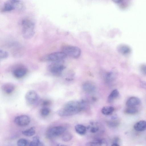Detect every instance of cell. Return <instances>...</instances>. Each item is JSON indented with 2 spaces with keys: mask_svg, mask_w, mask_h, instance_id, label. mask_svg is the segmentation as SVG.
Here are the masks:
<instances>
[{
  "mask_svg": "<svg viewBox=\"0 0 146 146\" xmlns=\"http://www.w3.org/2000/svg\"><path fill=\"white\" fill-rule=\"evenodd\" d=\"M85 101L72 100L67 102L63 107L57 112V114L61 116H67L75 115L84 109Z\"/></svg>",
  "mask_w": 146,
  "mask_h": 146,
  "instance_id": "obj_1",
  "label": "cell"
},
{
  "mask_svg": "<svg viewBox=\"0 0 146 146\" xmlns=\"http://www.w3.org/2000/svg\"><path fill=\"white\" fill-rule=\"evenodd\" d=\"M22 34L23 37L26 39L32 38L35 33V24L31 20L25 18L22 22Z\"/></svg>",
  "mask_w": 146,
  "mask_h": 146,
  "instance_id": "obj_2",
  "label": "cell"
},
{
  "mask_svg": "<svg viewBox=\"0 0 146 146\" xmlns=\"http://www.w3.org/2000/svg\"><path fill=\"white\" fill-rule=\"evenodd\" d=\"M63 52L67 56H69L73 58L77 59L81 55V51L80 49L77 47L71 46H64L62 48Z\"/></svg>",
  "mask_w": 146,
  "mask_h": 146,
  "instance_id": "obj_3",
  "label": "cell"
},
{
  "mask_svg": "<svg viewBox=\"0 0 146 146\" xmlns=\"http://www.w3.org/2000/svg\"><path fill=\"white\" fill-rule=\"evenodd\" d=\"M62 61L54 62L49 65V71L54 75L57 77L60 76L63 71L65 68V66L62 63Z\"/></svg>",
  "mask_w": 146,
  "mask_h": 146,
  "instance_id": "obj_4",
  "label": "cell"
},
{
  "mask_svg": "<svg viewBox=\"0 0 146 146\" xmlns=\"http://www.w3.org/2000/svg\"><path fill=\"white\" fill-rule=\"evenodd\" d=\"M66 131V128L62 126L53 127L47 131V137L49 139H52L63 134Z\"/></svg>",
  "mask_w": 146,
  "mask_h": 146,
  "instance_id": "obj_5",
  "label": "cell"
},
{
  "mask_svg": "<svg viewBox=\"0 0 146 146\" xmlns=\"http://www.w3.org/2000/svg\"><path fill=\"white\" fill-rule=\"evenodd\" d=\"M67 55L63 52H54L51 53L46 57V60L53 62L62 61Z\"/></svg>",
  "mask_w": 146,
  "mask_h": 146,
  "instance_id": "obj_6",
  "label": "cell"
},
{
  "mask_svg": "<svg viewBox=\"0 0 146 146\" xmlns=\"http://www.w3.org/2000/svg\"><path fill=\"white\" fill-rule=\"evenodd\" d=\"M25 97L26 101L31 105L36 104L39 99L38 94L34 90L28 91L26 93Z\"/></svg>",
  "mask_w": 146,
  "mask_h": 146,
  "instance_id": "obj_7",
  "label": "cell"
},
{
  "mask_svg": "<svg viewBox=\"0 0 146 146\" xmlns=\"http://www.w3.org/2000/svg\"><path fill=\"white\" fill-rule=\"evenodd\" d=\"M15 123L18 126H24L28 125L30 122V117L26 115H23L16 117L14 120Z\"/></svg>",
  "mask_w": 146,
  "mask_h": 146,
  "instance_id": "obj_8",
  "label": "cell"
},
{
  "mask_svg": "<svg viewBox=\"0 0 146 146\" xmlns=\"http://www.w3.org/2000/svg\"><path fill=\"white\" fill-rule=\"evenodd\" d=\"M27 69L23 67H20L15 69L13 72L14 76L17 79H20L24 77L27 74Z\"/></svg>",
  "mask_w": 146,
  "mask_h": 146,
  "instance_id": "obj_9",
  "label": "cell"
},
{
  "mask_svg": "<svg viewBox=\"0 0 146 146\" xmlns=\"http://www.w3.org/2000/svg\"><path fill=\"white\" fill-rule=\"evenodd\" d=\"M15 0L7 1L4 5L3 10L4 12H10L16 9Z\"/></svg>",
  "mask_w": 146,
  "mask_h": 146,
  "instance_id": "obj_10",
  "label": "cell"
},
{
  "mask_svg": "<svg viewBox=\"0 0 146 146\" xmlns=\"http://www.w3.org/2000/svg\"><path fill=\"white\" fill-rule=\"evenodd\" d=\"M1 89L4 92L9 94L14 92L15 89V86L13 84L7 83L3 85L2 86Z\"/></svg>",
  "mask_w": 146,
  "mask_h": 146,
  "instance_id": "obj_11",
  "label": "cell"
},
{
  "mask_svg": "<svg viewBox=\"0 0 146 146\" xmlns=\"http://www.w3.org/2000/svg\"><path fill=\"white\" fill-rule=\"evenodd\" d=\"M86 146H107L106 141L103 139H98L89 142L86 144Z\"/></svg>",
  "mask_w": 146,
  "mask_h": 146,
  "instance_id": "obj_12",
  "label": "cell"
},
{
  "mask_svg": "<svg viewBox=\"0 0 146 146\" xmlns=\"http://www.w3.org/2000/svg\"><path fill=\"white\" fill-rule=\"evenodd\" d=\"M141 103L140 99L138 97L132 96L127 100L126 104L128 107H136Z\"/></svg>",
  "mask_w": 146,
  "mask_h": 146,
  "instance_id": "obj_13",
  "label": "cell"
},
{
  "mask_svg": "<svg viewBox=\"0 0 146 146\" xmlns=\"http://www.w3.org/2000/svg\"><path fill=\"white\" fill-rule=\"evenodd\" d=\"M134 128L136 131H142L145 130L146 128V122L144 120L140 121L134 126Z\"/></svg>",
  "mask_w": 146,
  "mask_h": 146,
  "instance_id": "obj_14",
  "label": "cell"
},
{
  "mask_svg": "<svg viewBox=\"0 0 146 146\" xmlns=\"http://www.w3.org/2000/svg\"><path fill=\"white\" fill-rule=\"evenodd\" d=\"M83 88L85 92L88 93H92L95 91V89L94 86L89 82H86L84 83Z\"/></svg>",
  "mask_w": 146,
  "mask_h": 146,
  "instance_id": "obj_15",
  "label": "cell"
},
{
  "mask_svg": "<svg viewBox=\"0 0 146 146\" xmlns=\"http://www.w3.org/2000/svg\"><path fill=\"white\" fill-rule=\"evenodd\" d=\"M118 51L119 53L124 55H128L131 52L130 48L128 46L124 45L119 46Z\"/></svg>",
  "mask_w": 146,
  "mask_h": 146,
  "instance_id": "obj_16",
  "label": "cell"
},
{
  "mask_svg": "<svg viewBox=\"0 0 146 146\" xmlns=\"http://www.w3.org/2000/svg\"><path fill=\"white\" fill-rule=\"evenodd\" d=\"M75 129L76 132L81 135L85 134L87 132L86 128L82 125L78 124L76 125L75 126Z\"/></svg>",
  "mask_w": 146,
  "mask_h": 146,
  "instance_id": "obj_17",
  "label": "cell"
},
{
  "mask_svg": "<svg viewBox=\"0 0 146 146\" xmlns=\"http://www.w3.org/2000/svg\"><path fill=\"white\" fill-rule=\"evenodd\" d=\"M29 146H45V145L40 140L39 137L36 136L33 137L32 141L30 143Z\"/></svg>",
  "mask_w": 146,
  "mask_h": 146,
  "instance_id": "obj_18",
  "label": "cell"
},
{
  "mask_svg": "<svg viewBox=\"0 0 146 146\" xmlns=\"http://www.w3.org/2000/svg\"><path fill=\"white\" fill-rule=\"evenodd\" d=\"M119 92L118 91L115 89L113 90L109 95L108 98V101L109 103L112 102L119 96Z\"/></svg>",
  "mask_w": 146,
  "mask_h": 146,
  "instance_id": "obj_19",
  "label": "cell"
},
{
  "mask_svg": "<svg viewBox=\"0 0 146 146\" xmlns=\"http://www.w3.org/2000/svg\"><path fill=\"white\" fill-rule=\"evenodd\" d=\"M114 110V108L112 106H106L102 108L101 112L104 115H109L112 114Z\"/></svg>",
  "mask_w": 146,
  "mask_h": 146,
  "instance_id": "obj_20",
  "label": "cell"
},
{
  "mask_svg": "<svg viewBox=\"0 0 146 146\" xmlns=\"http://www.w3.org/2000/svg\"><path fill=\"white\" fill-rule=\"evenodd\" d=\"M36 133L35 128L33 127L22 131V134L28 137H31L34 135Z\"/></svg>",
  "mask_w": 146,
  "mask_h": 146,
  "instance_id": "obj_21",
  "label": "cell"
},
{
  "mask_svg": "<svg viewBox=\"0 0 146 146\" xmlns=\"http://www.w3.org/2000/svg\"><path fill=\"white\" fill-rule=\"evenodd\" d=\"M138 112V110L136 107H128L125 111L126 114L130 115L135 114Z\"/></svg>",
  "mask_w": 146,
  "mask_h": 146,
  "instance_id": "obj_22",
  "label": "cell"
},
{
  "mask_svg": "<svg viewBox=\"0 0 146 146\" xmlns=\"http://www.w3.org/2000/svg\"><path fill=\"white\" fill-rule=\"evenodd\" d=\"M73 137L72 135L69 132H65L62 137V140L65 142H67L71 140Z\"/></svg>",
  "mask_w": 146,
  "mask_h": 146,
  "instance_id": "obj_23",
  "label": "cell"
},
{
  "mask_svg": "<svg viewBox=\"0 0 146 146\" xmlns=\"http://www.w3.org/2000/svg\"><path fill=\"white\" fill-rule=\"evenodd\" d=\"M17 144L18 146H27L28 142L26 139L22 138L18 141Z\"/></svg>",
  "mask_w": 146,
  "mask_h": 146,
  "instance_id": "obj_24",
  "label": "cell"
},
{
  "mask_svg": "<svg viewBox=\"0 0 146 146\" xmlns=\"http://www.w3.org/2000/svg\"><path fill=\"white\" fill-rule=\"evenodd\" d=\"M107 124L108 126L110 127H115L119 125V122L117 120H112L108 122L107 123Z\"/></svg>",
  "mask_w": 146,
  "mask_h": 146,
  "instance_id": "obj_25",
  "label": "cell"
},
{
  "mask_svg": "<svg viewBox=\"0 0 146 146\" xmlns=\"http://www.w3.org/2000/svg\"><path fill=\"white\" fill-rule=\"evenodd\" d=\"M9 56V54L7 52L0 50V60L5 59Z\"/></svg>",
  "mask_w": 146,
  "mask_h": 146,
  "instance_id": "obj_26",
  "label": "cell"
},
{
  "mask_svg": "<svg viewBox=\"0 0 146 146\" xmlns=\"http://www.w3.org/2000/svg\"><path fill=\"white\" fill-rule=\"evenodd\" d=\"M50 112V109L46 107L43 108L41 110V113L44 116H47L49 115Z\"/></svg>",
  "mask_w": 146,
  "mask_h": 146,
  "instance_id": "obj_27",
  "label": "cell"
},
{
  "mask_svg": "<svg viewBox=\"0 0 146 146\" xmlns=\"http://www.w3.org/2000/svg\"><path fill=\"white\" fill-rule=\"evenodd\" d=\"M90 131L92 133H95L97 132L99 130V127L97 126H94L90 127Z\"/></svg>",
  "mask_w": 146,
  "mask_h": 146,
  "instance_id": "obj_28",
  "label": "cell"
},
{
  "mask_svg": "<svg viewBox=\"0 0 146 146\" xmlns=\"http://www.w3.org/2000/svg\"><path fill=\"white\" fill-rule=\"evenodd\" d=\"M113 77L112 73H109L106 75V80L108 81H110L113 79Z\"/></svg>",
  "mask_w": 146,
  "mask_h": 146,
  "instance_id": "obj_29",
  "label": "cell"
},
{
  "mask_svg": "<svg viewBox=\"0 0 146 146\" xmlns=\"http://www.w3.org/2000/svg\"><path fill=\"white\" fill-rule=\"evenodd\" d=\"M140 70L141 72L143 74L145 75L146 74V67L145 65H143L141 67Z\"/></svg>",
  "mask_w": 146,
  "mask_h": 146,
  "instance_id": "obj_30",
  "label": "cell"
},
{
  "mask_svg": "<svg viewBox=\"0 0 146 146\" xmlns=\"http://www.w3.org/2000/svg\"><path fill=\"white\" fill-rule=\"evenodd\" d=\"M51 104V102L48 100H45L42 103V105L44 106H47Z\"/></svg>",
  "mask_w": 146,
  "mask_h": 146,
  "instance_id": "obj_31",
  "label": "cell"
},
{
  "mask_svg": "<svg viewBox=\"0 0 146 146\" xmlns=\"http://www.w3.org/2000/svg\"><path fill=\"white\" fill-rule=\"evenodd\" d=\"M111 146H120V145L117 143H114Z\"/></svg>",
  "mask_w": 146,
  "mask_h": 146,
  "instance_id": "obj_32",
  "label": "cell"
},
{
  "mask_svg": "<svg viewBox=\"0 0 146 146\" xmlns=\"http://www.w3.org/2000/svg\"><path fill=\"white\" fill-rule=\"evenodd\" d=\"M58 146H68L64 144H60L58 145Z\"/></svg>",
  "mask_w": 146,
  "mask_h": 146,
  "instance_id": "obj_33",
  "label": "cell"
}]
</instances>
